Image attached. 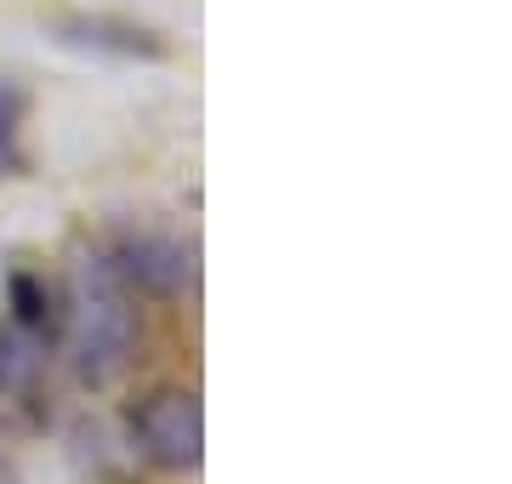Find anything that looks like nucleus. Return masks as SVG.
Returning <instances> with one entry per match:
<instances>
[{
	"mask_svg": "<svg viewBox=\"0 0 512 484\" xmlns=\"http://www.w3.org/2000/svg\"><path fill=\"white\" fill-rule=\"evenodd\" d=\"M131 439L154 467L188 473L205 456V410L194 388H154L143 405L131 410Z\"/></svg>",
	"mask_w": 512,
	"mask_h": 484,
	"instance_id": "nucleus-2",
	"label": "nucleus"
},
{
	"mask_svg": "<svg viewBox=\"0 0 512 484\" xmlns=\"http://www.w3.org/2000/svg\"><path fill=\"white\" fill-rule=\"evenodd\" d=\"M18 120H23V97L12 80H0V171L18 166Z\"/></svg>",
	"mask_w": 512,
	"mask_h": 484,
	"instance_id": "nucleus-4",
	"label": "nucleus"
},
{
	"mask_svg": "<svg viewBox=\"0 0 512 484\" xmlns=\"http://www.w3.org/2000/svg\"><path fill=\"white\" fill-rule=\"evenodd\" d=\"M126 280L148 285V291H177L183 285V251L177 245H165V240H131L126 251H120V262H114Z\"/></svg>",
	"mask_w": 512,
	"mask_h": 484,
	"instance_id": "nucleus-3",
	"label": "nucleus"
},
{
	"mask_svg": "<svg viewBox=\"0 0 512 484\" xmlns=\"http://www.w3.org/2000/svg\"><path fill=\"white\" fill-rule=\"evenodd\" d=\"M137 291L109 257L74 262V302H69V354L80 382H114L137 354Z\"/></svg>",
	"mask_w": 512,
	"mask_h": 484,
	"instance_id": "nucleus-1",
	"label": "nucleus"
}]
</instances>
